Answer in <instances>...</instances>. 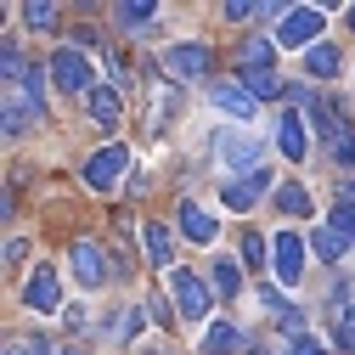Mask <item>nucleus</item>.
Instances as JSON below:
<instances>
[{"label":"nucleus","mask_w":355,"mask_h":355,"mask_svg":"<svg viewBox=\"0 0 355 355\" xmlns=\"http://www.w3.org/2000/svg\"><path fill=\"white\" fill-rule=\"evenodd\" d=\"M51 79L62 85L68 96H91L96 85H91V62H85V51H73V46H57L51 51Z\"/></svg>","instance_id":"1"},{"label":"nucleus","mask_w":355,"mask_h":355,"mask_svg":"<svg viewBox=\"0 0 355 355\" xmlns=\"http://www.w3.org/2000/svg\"><path fill=\"white\" fill-rule=\"evenodd\" d=\"M23 304L40 310V316H57V310H62V282H57L51 265H34V271H28V282H23Z\"/></svg>","instance_id":"2"},{"label":"nucleus","mask_w":355,"mask_h":355,"mask_svg":"<svg viewBox=\"0 0 355 355\" xmlns=\"http://www.w3.org/2000/svg\"><path fill=\"white\" fill-rule=\"evenodd\" d=\"M322 12L316 6H288L277 23V46H322Z\"/></svg>","instance_id":"3"},{"label":"nucleus","mask_w":355,"mask_h":355,"mask_svg":"<svg viewBox=\"0 0 355 355\" xmlns=\"http://www.w3.org/2000/svg\"><path fill=\"white\" fill-rule=\"evenodd\" d=\"M214 158H226L243 175H259V136H243V130H220L214 136Z\"/></svg>","instance_id":"4"},{"label":"nucleus","mask_w":355,"mask_h":355,"mask_svg":"<svg viewBox=\"0 0 355 355\" xmlns=\"http://www.w3.org/2000/svg\"><path fill=\"white\" fill-rule=\"evenodd\" d=\"M124 169H130V153L124 147H102L91 164H85V187H96V192H113L124 181Z\"/></svg>","instance_id":"5"},{"label":"nucleus","mask_w":355,"mask_h":355,"mask_svg":"<svg viewBox=\"0 0 355 355\" xmlns=\"http://www.w3.org/2000/svg\"><path fill=\"white\" fill-rule=\"evenodd\" d=\"M169 293H175V304H181L187 322H203V316H209V288H203V277L175 271V277H169Z\"/></svg>","instance_id":"6"},{"label":"nucleus","mask_w":355,"mask_h":355,"mask_svg":"<svg viewBox=\"0 0 355 355\" xmlns=\"http://www.w3.org/2000/svg\"><path fill=\"white\" fill-rule=\"evenodd\" d=\"M164 73H175V79H203V73H209V46H198V40L169 46V51H164Z\"/></svg>","instance_id":"7"},{"label":"nucleus","mask_w":355,"mask_h":355,"mask_svg":"<svg viewBox=\"0 0 355 355\" xmlns=\"http://www.w3.org/2000/svg\"><path fill=\"white\" fill-rule=\"evenodd\" d=\"M304 254H310V248L299 243V232H282V237L271 243V265H277V277H282L288 288L304 277Z\"/></svg>","instance_id":"8"},{"label":"nucleus","mask_w":355,"mask_h":355,"mask_svg":"<svg viewBox=\"0 0 355 355\" xmlns=\"http://www.w3.org/2000/svg\"><path fill=\"white\" fill-rule=\"evenodd\" d=\"M68 265H73V282H79V288H102V282H107V259H102L96 243H73Z\"/></svg>","instance_id":"9"},{"label":"nucleus","mask_w":355,"mask_h":355,"mask_svg":"<svg viewBox=\"0 0 355 355\" xmlns=\"http://www.w3.org/2000/svg\"><path fill=\"white\" fill-rule=\"evenodd\" d=\"M85 107H91V124H102V130H113V124L124 119V102H119V85H96V91L85 96Z\"/></svg>","instance_id":"10"},{"label":"nucleus","mask_w":355,"mask_h":355,"mask_svg":"<svg viewBox=\"0 0 355 355\" xmlns=\"http://www.w3.org/2000/svg\"><path fill=\"white\" fill-rule=\"evenodd\" d=\"M209 102H214L220 113H232V119H254V113H259V102L243 91V85H214V91H209Z\"/></svg>","instance_id":"11"},{"label":"nucleus","mask_w":355,"mask_h":355,"mask_svg":"<svg viewBox=\"0 0 355 355\" xmlns=\"http://www.w3.org/2000/svg\"><path fill=\"white\" fill-rule=\"evenodd\" d=\"M265 187H271V175H243V181H226V187H220V198H226V209H254V198L265 192Z\"/></svg>","instance_id":"12"},{"label":"nucleus","mask_w":355,"mask_h":355,"mask_svg":"<svg viewBox=\"0 0 355 355\" xmlns=\"http://www.w3.org/2000/svg\"><path fill=\"white\" fill-rule=\"evenodd\" d=\"M181 232H187L192 243H203V248H209V243L220 237V220H214L209 209H198V203H181Z\"/></svg>","instance_id":"13"},{"label":"nucleus","mask_w":355,"mask_h":355,"mask_svg":"<svg viewBox=\"0 0 355 355\" xmlns=\"http://www.w3.org/2000/svg\"><path fill=\"white\" fill-rule=\"evenodd\" d=\"M34 119H46V107H34V102L17 91V85H12V91H6V136H17V130L34 124Z\"/></svg>","instance_id":"14"},{"label":"nucleus","mask_w":355,"mask_h":355,"mask_svg":"<svg viewBox=\"0 0 355 355\" xmlns=\"http://www.w3.org/2000/svg\"><path fill=\"white\" fill-rule=\"evenodd\" d=\"M243 91H248L254 102H271V96H282V85H277L271 68H243Z\"/></svg>","instance_id":"15"},{"label":"nucleus","mask_w":355,"mask_h":355,"mask_svg":"<svg viewBox=\"0 0 355 355\" xmlns=\"http://www.w3.org/2000/svg\"><path fill=\"white\" fill-rule=\"evenodd\" d=\"M282 153H288L293 164H304V153H310V130L299 124V113H288V119H282Z\"/></svg>","instance_id":"16"},{"label":"nucleus","mask_w":355,"mask_h":355,"mask_svg":"<svg viewBox=\"0 0 355 355\" xmlns=\"http://www.w3.org/2000/svg\"><path fill=\"white\" fill-rule=\"evenodd\" d=\"M304 73H310V79H333V73H338V51H333V46H310Z\"/></svg>","instance_id":"17"},{"label":"nucleus","mask_w":355,"mask_h":355,"mask_svg":"<svg viewBox=\"0 0 355 355\" xmlns=\"http://www.w3.org/2000/svg\"><path fill=\"white\" fill-rule=\"evenodd\" d=\"M237 344H243V338H237V327H232V322H214V327L203 333V349H209V355H232Z\"/></svg>","instance_id":"18"},{"label":"nucleus","mask_w":355,"mask_h":355,"mask_svg":"<svg viewBox=\"0 0 355 355\" xmlns=\"http://www.w3.org/2000/svg\"><path fill=\"white\" fill-rule=\"evenodd\" d=\"M277 209H282V214H299V220H304V214H310V192H304L299 181H288V187H277Z\"/></svg>","instance_id":"19"},{"label":"nucleus","mask_w":355,"mask_h":355,"mask_svg":"<svg viewBox=\"0 0 355 355\" xmlns=\"http://www.w3.org/2000/svg\"><path fill=\"white\" fill-rule=\"evenodd\" d=\"M153 17H158L153 0H130V6H119V28H147Z\"/></svg>","instance_id":"20"},{"label":"nucleus","mask_w":355,"mask_h":355,"mask_svg":"<svg viewBox=\"0 0 355 355\" xmlns=\"http://www.w3.org/2000/svg\"><path fill=\"white\" fill-rule=\"evenodd\" d=\"M310 254H322V259L333 265V259H344V237H338L333 226H322L316 237H310Z\"/></svg>","instance_id":"21"},{"label":"nucleus","mask_w":355,"mask_h":355,"mask_svg":"<svg viewBox=\"0 0 355 355\" xmlns=\"http://www.w3.org/2000/svg\"><path fill=\"white\" fill-rule=\"evenodd\" d=\"M141 237H147V259H153V265H169V259H175V254H169L175 243H169V232H164V226H147Z\"/></svg>","instance_id":"22"},{"label":"nucleus","mask_w":355,"mask_h":355,"mask_svg":"<svg viewBox=\"0 0 355 355\" xmlns=\"http://www.w3.org/2000/svg\"><path fill=\"white\" fill-rule=\"evenodd\" d=\"M277 40H243V68H271Z\"/></svg>","instance_id":"23"},{"label":"nucleus","mask_w":355,"mask_h":355,"mask_svg":"<svg viewBox=\"0 0 355 355\" xmlns=\"http://www.w3.org/2000/svg\"><path fill=\"white\" fill-rule=\"evenodd\" d=\"M214 288H220V299H237L243 277H237V265H232V259H214Z\"/></svg>","instance_id":"24"},{"label":"nucleus","mask_w":355,"mask_h":355,"mask_svg":"<svg viewBox=\"0 0 355 355\" xmlns=\"http://www.w3.org/2000/svg\"><path fill=\"white\" fill-rule=\"evenodd\" d=\"M17 91H23V96H28V102H34V107H46V73H40V68H34V62H28V73H23V79H17Z\"/></svg>","instance_id":"25"},{"label":"nucleus","mask_w":355,"mask_h":355,"mask_svg":"<svg viewBox=\"0 0 355 355\" xmlns=\"http://www.w3.org/2000/svg\"><path fill=\"white\" fill-rule=\"evenodd\" d=\"M243 259L254 265V271H259L265 259H271V254H265V237H259V232H248V237H243Z\"/></svg>","instance_id":"26"},{"label":"nucleus","mask_w":355,"mask_h":355,"mask_svg":"<svg viewBox=\"0 0 355 355\" xmlns=\"http://www.w3.org/2000/svg\"><path fill=\"white\" fill-rule=\"evenodd\" d=\"M338 349H355V304L338 310Z\"/></svg>","instance_id":"27"},{"label":"nucleus","mask_w":355,"mask_h":355,"mask_svg":"<svg viewBox=\"0 0 355 355\" xmlns=\"http://www.w3.org/2000/svg\"><path fill=\"white\" fill-rule=\"evenodd\" d=\"M327 153H333V164H355V130H344V136H338Z\"/></svg>","instance_id":"28"},{"label":"nucleus","mask_w":355,"mask_h":355,"mask_svg":"<svg viewBox=\"0 0 355 355\" xmlns=\"http://www.w3.org/2000/svg\"><path fill=\"white\" fill-rule=\"evenodd\" d=\"M57 17V6H46V0H34V6H23V23H34V28H46Z\"/></svg>","instance_id":"29"},{"label":"nucleus","mask_w":355,"mask_h":355,"mask_svg":"<svg viewBox=\"0 0 355 355\" xmlns=\"http://www.w3.org/2000/svg\"><path fill=\"white\" fill-rule=\"evenodd\" d=\"M288 355H327V349H322L316 338H293V344H288Z\"/></svg>","instance_id":"30"},{"label":"nucleus","mask_w":355,"mask_h":355,"mask_svg":"<svg viewBox=\"0 0 355 355\" xmlns=\"http://www.w3.org/2000/svg\"><path fill=\"white\" fill-rule=\"evenodd\" d=\"M254 12H259V6H248V0H232V6H226L232 23H243V17H254Z\"/></svg>","instance_id":"31"},{"label":"nucleus","mask_w":355,"mask_h":355,"mask_svg":"<svg viewBox=\"0 0 355 355\" xmlns=\"http://www.w3.org/2000/svg\"><path fill=\"white\" fill-rule=\"evenodd\" d=\"M6 355H51V349H46V338H28V344H17V349H6Z\"/></svg>","instance_id":"32"},{"label":"nucleus","mask_w":355,"mask_h":355,"mask_svg":"<svg viewBox=\"0 0 355 355\" xmlns=\"http://www.w3.org/2000/svg\"><path fill=\"white\" fill-rule=\"evenodd\" d=\"M338 203L355 209V175H344V181H338Z\"/></svg>","instance_id":"33"},{"label":"nucleus","mask_w":355,"mask_h":355,"mask_svg":"<svg viewBox=\"0 0 355 355\" xmlns=\"http://www.w3.org/2000/svg\"><path fill=\"white\" fill-rule=\"evenodd\" d=\"M349 28H355V6H349Z\"/></svg>","instance_id":"34"},{"label":"nucleus","mask_w":355,"mask_h":355,"mask_svg":"<svg viewBox=\"0 0 355 355\" xmlns=\"http://www.w3.org/2000/svg\"><path fill=\"white\" fill-rule=\"evenodd\" d=\"M68 355H73V349H68Z\"/></svg>","instance_id":"35"}]
</instances>
